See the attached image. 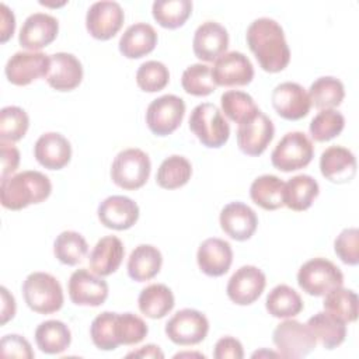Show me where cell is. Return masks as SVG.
Segmentation results:
<instances>
[{
  "label": "cell",
  "instance_id": "cell-14",
  "mask_svg": "<svg viewBox=\"0 0 359 359\" xmlns=\"http://www.w3.org/2000/svg\"><path fill=\"white\" fill-rule=\"evenodd\" d=\"M265 285L266 278L259 268L254 265H244L231 275L226 292L233 303L238 306H248L262 294Z\"/></svg>",
  "mask_w": 359,
  "mask_h": 359
},
{
  "label": "cell",
  "instance_id": "cell-4",
  "mask_svg": "<svg viewBox=\"0 0 359 359\" xmlns=\"http://www.w3.org/2000/svg\"><path fill=\"white\" fill-rule=\"evenodd\" d=\"M189 129L209 149L222 147L230 136V126L223 112L210 102L196 105L189 116Z\"/></svg>",
  "mask_w": 359,
  "mask_h": 359
},
{
  "label": "cell",
  "instance_id": "cell-15",
  "mask_svg": "<svg viewBox=\"0 0 359 359\" xmlns=\"http://www.w3.org/2000/svg\"><path fill=\"white\" fill-rule=\"evenodd\" d=\"M212 77L215 84L222 87L247 86L254 79V67L244 53L233 50L222 55L215 62Z\"/></svg>",
  "mask_w": 359,
  "mask_h": 359
},
{
  "label": "cell",
  "instance_id": "cell-18",
  "mask_svg": "<svg viewBox=\"0 0 359 359\" xmlns=\"http://www.w3.org/2000/svg\"><path fill=\"white\" fill-rule=\"evenodd\" d=\"M59 32V22L55 17L45 13L28 15L20 29L18 42L24 49L38 52L52 43Z\"/></svg>",
  "mask_w": 359,
  "mask_h": 359
},
{
  "label": "cell",
  "instance_id": "cell-20",
  "mask_svg": "<svg viewBox=\"0 0 359 359\" xmlns=\"http://www.w3.org/2000/svg\"><path fill=\"white\" fill-rule=\"evenodd\" d=\"M97 213L101 224L105 227L112 230H128L139 219V206L128 196L112 195L100 203Z\"/></svg>",
  "mask_w": 359,
  "mask_h": 359
},
{
  "label": "cell",
  "instance_id": "cell-29",
  "mask_svg": "<svg viewBox=\"0 0 359 359\" xmlns=\"http://www.w3.org/2000/svg\"><path fill=\"white\" fill-rule=\"evenodd\" d=\"M318 182L307 174H299L285 182L283 205L294 212L307 210L318 196Z\"/></svg>",
  "mask_w": 359,
  "mask_h": 359
},
{
  "label": "cell",
  "instance_id": "cell-47",
  "mask_svg": "<svg viewBox=\"0 0 359 359\" xmlns=\"http://www.w3.org/2000/svg\"><path fill=\"white\" fill-rule=\"evenodd\" d=\"M334 251L338 258L351 266L359 264V230L356 227L344 229L334 241Z\"/></svg>",
  "mask_w": 359,
  "mask_h": 359
},
{
  "label": "cell",
  "instance_id": "cell-13",
  "mask_svg": "<svg viewBox=\"0 0 359 359\" xmlns=\"http://www.w3.org/2000/svg\"><path fill=\"white\" fill-rule=\"evenodd\" d=\"M50 66V56L42 52H17L4 67L7 80L14 86H28L34 80L46 77Z\"/></svg>",
  "mask_w": 359,
  "mask_h": 359
},
{
  "label": "cell",
  "instance_id": "cell-17",
  "mask_svg": "<svg viewBox=\"0 0 359 359\" xmlns=\"http://www.w3.org/2000/svg\"><path fill=\"white\" fill-rule=\"evenodd\" d=\"M276 114L287 121H297L310 112L311 102L307 91L297 83L285 81L278 84L271 95Z\"/></svg>",
  "mask_w": 359,
  "mask_h": 359
},
{
  "label": "cell",
  "instance_id": "cell-40",
  "mask_svg": "<svg viewBox=\"0 0 359 359\" xmlns=\"http://www.w3.org/2000/svg\"><path fill=\"white\" fill-rule=\"evenodd\" d=\"M29 126L27 112L15 105H8L0 111V142L14 143L21 140Z\"/></svg>",
  "mask_w": 359,
  "mask_h": 359
},
{
  "label": "cell",
  "instance_id": "cell-30",
  "mask_svg": "<svg viewBox=\"0 0 359 359\" xmlns=\"http://www.w3.org/2000/svg\"><path fill=\"white\" fill-rule=\"evenodd\" d=\"M139 310L149 318L157 320L165 317L174 307V294L171 289L163 283L146 286L137 299Z\"/></svg>",
  "mask_w": 359,
  "mask_h": 359
},
{
  "label": "cell",
  "instance_id": "cell-25",
  "mask_svg": "<svg viewBox=\"0 0 359 359\" xmlns=\"http://www.w3.org/2000/svg\"><path fill=\"white\" fill-rule=\"evenodd\" d=\"M320 170L325 180L334 184H345L356 175V158L346 147L331 146L321 153Z\"/></svg>",
  "mask_w": 359,
  "mask_h": 359
},
{
  "label": "cell",
  "instance_id": "cell-37",
  "mask_svg": "<svg viewBox=\"0 0 359 359\" xmlns=\"http://www.w3.org/2000/svg\"><path fill=\"white\" fill-rule=\"evenodd\" d=\"M153 18L163 28L175 29L185 24L192 13L189 0H156L151 6Z\"/></svg>",
  "mask_w": 359,
  "mask_h": 359
},
{
  "label": "cell",
  "instance_id": "cell-9",
  "mask_svg": "<svg viewBox=\"0 0 359 359\" xmlns=\"http://www.w3.org/2000/svg\"><path fill=\"white\" fill-rule=\"evenodd\" d=\"M185 114V102L174 94H165L153 100L146 111V123L157 136L171 135L181 125Z\"/></svg>",
  "mask_w": 359,
  "mask_h": 359
},
{
  "label": "cell",
  "instance_id": "cell-45",
  "mask_svg": "<svg viewBox=\"0 0 359 359\" xmlns=\"http://www.w3.org/2000/svg\"><path fill=\"white\" fill-rule=\"evenodd\" d=\"M149 328L147 324L133 313L116 314L115 334L119 345H136L144 339Z\"/></svg>",
  "mask_w": 359,
  "mask_h": 359
},
{
  "label": "cell",
  "instance_id": "cell-41",
  "mask_svg": "<svg viewBox=\"0 0 359 359\" xmlns=\"http://www.w3.org/2000/svg\"><path fill=\"white\" fill-rule=\"evenodd\" d=\"M181 84L187 94L195 97L209 95L217 87L212 77V67L202 63L188 66L182 73Z\"/></svg>",
  "mask_w": 359,
  "mask_h": 359
},
{
  "label": "cell",
  "instance_id": "cell-35",
  "mask_svg": "<svg viewBox=\"0 0 359 359\" xmlns=\"http://www.w3.org/2000/svg\"><path fill=\"white\" fill-rule=\"evenodd\" d=\"M309 98L311 105L317 109H334L341 105L345 97V88L341 80L324 76L317 79L309 88Z\"/></svg>",
  "mask_w": 359,
  "mask_h": 359
},
{
  "label": "cell",
  "instance_id": "cell-19",
  "mask_svg": "<svg viewBox=\"0 0 359 359\" xmlns=\"http://www.w3.org/2000/svg\"><path fill=\"white\" fill-rule=\"evenodd\" d=\"M229 48V34L223 25L215 21L202 22L192 39V49L198 59L216 62Z\"/></svg>",
  "mask_w": 359,
  "mask_h": 359
},
{
  "label": "cell",
  "instance_id": "cell-12",
  "mask_svg": "<svg viewBox=\"0 0 359 359\" xmlns=\"http://www.w3.org/2000/svg\"><path fill=\"white\" fill-rule=\"evenodd\" d=\"M125 21V13L116 1H97L86 15L88 34L100 41H108L118 34Z\"/></svg>",
  "mask_w": 359,
  "mask_h": 359
},
{
  "label": "cell",
  "instance_id": "cell-27",
  "mask_svg": "<svg viewBox=\"0 0 359 359\" xmlns=\"http://www.w3.org/2000/svg\"><path fill=\"white\" fill-rule=\"evenodd\" d=\"M119 52L128 59H139L149 55L157 45L156 29L146 22H136L126 28L119 39Z\"/></svg>",
  "mask_w": 359,
  "mask_h": 359
},
{
  "label": "cell",
  "instance_id": "cell-51",
  "mask_svg": "<svg viewBox=\"0 0 359 359\" xmlns=\"http://www.w3.org/2000/svg\"><path fill=\"white\" fill-rule=\"evenodd\" d=\"M0 21H1L0 42L4 43L13 36L14 29H15V17H14L13 11L4 3L0 4Z\"/></svg>",
  "mask_w": 359,
  "mask_h": 359
},
{
  "label": "cell",
  "instance_id": "cell-34",
  "mask_svg": "<svg viewBox=\"0 0 359 359\" xmlns=\"http://www.w3.org/2000/svg\"><path fill=\"white\" fill-rule=\"evenodd\" d=\"M265 307L272 317L292 318L303 310V300L290 286L278 285L268 293Z\"/></svg>",
  "mask_w": 359,
  "mask_h": 359
},
{
  "label": "cell",
  "instance_id": "cell-21",
  "mask_svg": "<svg viewBox=\"0 0 359 359\" xmlns=\"http://www.w3.org/2000/svg\"><path fill=\"white\" fill-rule=\"evenodd\" d=\"M222 230L236 241H245L251 238L258 226L255 212L243 202H231L220 212Z\"/></svg>",
  "mask_w": 359,
  "mask_h": 359
},
{
  "label": "cell",
  "instance_id": "cell-5",
  "mask_svg": "<svg viewBox=\"0 0 359 359\" xmlns=\"http://www.w3.org/2000/svg\"><path fill=\"white\" fill-rule=\"evenodd\" d=\"M151 163L140 149H125L116 154L111 165V180L126 191L142 188L150 175Z\"/></svg>",
  "mask_w": 359,
  "mask_h": 359
},
{
  "label": "cell",
  "instance_id": "cell-22",
  "mask_svg": "<svg viewBox=\"0 0 359 359\" xmlns=\"http://www.w3.org/2000/svg\"><path fill=\"white\" fill-rule=\"evenodd\" d=\"M45 79L56 91H72L83 80V66L74 55L56 52L50 55V66Z\"/></svg>",
  "mask_w": 359,
  "mask_h": 359
},
{
  "label": "cell",
  "instance_id": "cell-10",
  "mask_svg": "<svg viewBox=\"0 0 359 359\" xmlns=\"http://www.w3.org/2000/svg\"><path fill=\"white\" fill-rule=\"evenodd\" d=\"M209 331L205 314L194 309L178 310L165 324V335L177 345L188 346L202 342Z\"/></svg>",
  "mask_w": 359,
  "mask_h": 359
},
{
  "label": "cell",
  "instance_id": "cell-33",
  "mask_svg": "<svg viewBox=\"0 0 359 359\" xmlns=\"http://www.w3.org/2000/svg\"><path fill=\"white\" fill-rule=\"evenodd\" d=\"M285 182L276 175L265 174L255 178L250 187V196L255 205L265 210H276L283 206Z\"/></svg>",
  "mask_w": 359,
  "mask_h": 359
},
{
  "label": "cell",
  "instance_id": "cell-43",
  "mask_svg": "<svg viewBox=\"0 0 359 359\" xmlns=\"http://www.w3.org/2000/svg\"><path fill=\"white\" fill-rule=\"evenodd\" d=\"M345 126V118L337 109H321L310 122L309 130L316 142H328L338 136Z\"/></svg>",
  "mask_w": 359,
  "mask_h": 359
},
{
  "label": "cell",
  "instance_id": "cell-32",
  "mask_svg": "<svg viewBox=\"0 0 359 359\" xmlns=\"http://www.w3.org/2000/svg\"><path fill=\"white\" fill-rule=\"evenodd\" d=\"M35 342L42 352L56 355L69 348L72 342V334L65 323L59 320H48L36 327Z\"/></svg>",
  "mask_w": 359,
  "mask_h": 359
},
{
  "label": "cell",
  "instance_id": "cell-23",
  "mask_svg": "<svg viewBox=\"0 0 359 359\" xmlns=\"http://www.w3.org/2000/svg\"><path fill=\"white\" fill-rule=\"evenodd\" d=\"M196 261L199 269L212 278L224 275L233 262L231 245L217 237L206 238L198 248Z\"/></svg>",
  "mask_w": 359,
  "mask_h": 359
},
{
  "label": "cell",
  "instance_id": "cell-6",
  "mask_svg": "<svg viewBox=\"0 0 359 359\" xmlns=\"http://www.w3.org/2000/svg\"><path fill=\"white\" fill-rule=\"evenodd\" d=\"M297 283L310 296H324L344 285L341 269L325 258H313L304 262L297 272Z\"/></svg>",
  "mask_w": 359,
  "mask_h": 359
},
{
  "label": "cell",
  "instance_id": "cell-28",
  "mask_svg": "<svg viewBox=\"0 0 359 359\" xmlns=\"http://www.w3.org/2000/svg\"><path fill=\"white\" fill-rule=\"evenodd\" d=\"M163 255L160 250L150 244L135 247L128 259V275L136 282L153 279L161 269Z\"/></svg>",
  "mask_w": 359,
  "mask_h": 359
},
{
  "label": "cell",
  "instance_id": "cell-16",
  "mask_svg": "<svg viewBox=\"0 0 359 359\" xmlns=\"http://www.w3.org/2000/svg\"><path fill=\"white\" fill-rule=\"evenodd\" d=\"M67 292L74 304L97 307L108 297V283L101 276L81 268L72 273Z\"/></svg>",
  "mask_w": 359,
  "mask_h": 359
},
{
  "label": "cell",
  "instance_id": "cell-11",
  "mask_svg": "<svg viewBox=\"0 0 359 359\" xmlns=\"http://www.w3.org/2000/svg\"><path fill=\"white\" fill-rule=\"evenodd\" d=\"M273 135L275 128L272 121L259 109L251 118L238 123L237 144L244 154L257 157L266 150Z\"/></svg>",
  "mask_w": 359,
  "mask_h": 359
},
{
  "label": "cell",
  "instance_id": "cell-49",
  "mask_svg": "<svg viewBox=\"0 0 359 359\" xmlns=\"http://www.w3.org/2000/svg\"><path fill=\"white\" fill-rule=\"evenodd\" d=\"M213 356L216 359H227V358L243 359L244 358L243 345L238 339L233 337H223L216 342Z\"/></svg>",
  "mask_w": 359,
  "mask_h": 359
},
{
  "label": "cell",
  "instance_id": "cell-2",
  "mask_svg": "<svg viewBox=\"0 0 359 359\" xmlns=\"http://www.w3.org/2000/svg\"><path fill=\"white\" fill-rule=\"evenodd\" d=\"M52 192L50 180L39 171H22L1 180L0 201L3 208L21 210L32 203H41Z\"/></svg>",
  "mask_w": 359,
  "mask_h": 359
},
{
  "label": "cell",
  "instance_id": "cell-46",
  "mask_svg": "<svg viewBox=\"0 0 359 359\" xmlns=\"http://www.w3.org/2000/svg\"><path fill=\"white\" fill-rule=\"evenodd\" d=\"M170 80V72L164 63L149 60L139 66L136 72L137 87L146 93H156L163 90Z\"/></svg>",
  "mask_w": 359,
  "mask_h": 359
},
{
  "label": "cell",
  "instance_id": "cell-1",
  "mask_svg": "<svg viewBox=\"0 0 359 359\" xmlns=\"http://www.w3.org/2000/svg\"><path fill=\"white\" fill-rule=\"evenodd\" d=\"M247 45L258 65L268 73L282 72L290 62V50L282 27L272 18L261 17L247 28Z\"/></svg>",
  "mask_w": 359,
  "mask_h": 359
},
{
  "label": "cell",
  "instance_id": "cell-8",
  "mask_svg": "<svg viewBox=\"0 0 359 359\" xmlns=\"http://www.w3.org/2000/svg\"><path fill=\"white\" fill-rule=\"evenodd\" d=\"M278 355L282 358H303L316 348V338L306 324L296 320H285L276 325L272 334Z\"/></svg>",
  "mask_w": 359,
  "mask_h": 359
},
{
  "label": "cell",
  "instance_id": "cell-36",
  "mask_svg": "<svg viewBox=\"0 0 359 359\" xmlns=\"http://www.w3.org/2000/svg\"><path fill=\"white\" fill-rule=\"evenodd\" d=\"M324 310L342 323H353L358 318V294L342 286L335 287L324 294Z\"/></svg>",
  "mask_w": 359,
  "mask_h": 359
},
{
  "label": "cell",
  "instance_id": "cell-54",
  "mask_svg": "<svg viewBox=\"0 0 359 359\" xmlns=\"http://www.w3.org/2000/svg\"><path fill=\"white\" fill-rule=\"evenodd\" d=\"M180 356H199V358H205L202 353H189V352H184V353H177L174 358H180Z\"/></svg>",
  "mask_w": 359,
  "mask_h": 359
},
{
  "label": "cell",
  "instance_id": "cell-31",
  "mask_svg": "<svg viewBox=\"0 0 359 359\" xmlns=\"http://www.w3.org/2000/svg\"><path fill=\"white\" fill-rule=\"evenodd\" d=\"M309 330L325 349H334L339 346L346 337V325L341 320L330 316L325 311H320L309 318Z\"/></svg>",
  "mask_w": 359,
  "mask_h": 359
},
{
  "label": "cell",
  "instance_id": "cell-26",
  "mask_svg": "<svg viewBox=\"0 0 359 359\" xmlns=\"http://www.w3.org/2000/svg\"><path fill=\"white\" fill-rule=\"evenodd\" d=\"M123 255L125 248L122 241L115 236H105L97 241L90 252V269L101 278L108 276L121 266Z\"/></svg>",
  "mask_w": 359,
  "mask_h": 359
},
{
  "label": "cell",
  "instance_id": "cell-39",
  "mask_svg": "<svg viewBox=\"0 0 359 359\" xmlns=\"http://www.w3.org/2000/svg\"><path fill=\"white\" fill-rule=\"evenodd\" d=\"M88 252V244L86 238L72 230L62 231L55 243H53V254L55 257L65 265L74 266L83 261L86 254Z\"/></svg>",
  "mask_w": 359,
  "mask_h": 359
},
{
  "label": "cell",
  "instance_id": "cell-52",
  "mask_svg": "<svg viewBox=\"0 0 359 359\" xmlns=\"http://www.w3.org/2000/svg\"><path fill=\"white\" fill-rule=\"evenodd\" d=\"M0 290H1V325H4L15 314V300L4 286H1Z\"/></svg>",
  "mask_w": 359,
  "mask_h": 359
},
{
  "label": "cell",
  "instance_id": "cell-3",
  "mask_svg": "<svg viewBox=\"0 0 359 359\" xmlns=\"http://www.w3.org/2000/svg\"><path fill=\"white\" fill-rule=\"evenodd\" d=\"M27 306L39 314H52L63 306V290L59 280L46 272H32L22 283Z\"/></svg>",
  "mask_w": 359,
  "mask_h": 359
},
{
  "label": "cell",
  "instance_id": "cell-7",
  "mask_svg": "<svg viewBox=\"0 0 359 359\" xmlns=\"http://www.w3.org/2000/svg\"><path fill=\"white\" fill-rule=\"evenodd\" d=\"M314 156L311 140L303 132L286 133L271 153V163L275 168L290 172L304 168Z\"/></svg>",
  "mask_w": 359,
  "mask_h": 359
},
{
  "label": "cell",
  "instance_id": "cell-44",
  "mask_svg": "<svg viewBox=\"0 0 359 359\" xmlns=\"http://www.w3.org/2000/svg\"><path fill=\"white\" fill-rule=\"evenodd\" d=\"M116 314L112 311H104L98 314L90 327V335L93 344L101 351H114L119 346L115 334V321Z\"/></svg>",
  "mask_w": 359,
  "mask_h": 359
},
{
  "label": "cell",
  "instance_id": "cell-53",
  "mask_svg": "<svg viewBox=\"0 0 359 359\" xmlns=\"http://www.w3.org/2000/svg\"><path fill=\"white\" fill-rule=\"evenodd\" d=\"M128 358H150V359H163L164 358V353L161 352V349L157 346V345H153V344H149V345H144L142 346L140 349L137 351H133V352H129L126 355Z\"/></svg>",
  "mask_w": 359,
  "mask_h": 359
},
{
  "label": "cell",
  "instance_id": "cell-24",
  "mask_svg": "<svg viewBox=\"0 0 359 359\" xmlns=\"http://www.w3.org/2000/svg\"><path fill=\"white\" fill-rule=\"evenodd\" d=\"M36 161L48 170H62L72 158L70 142L57 132H48L38 137L34 146Z\"/></svg>",
  "mask_w": 359,
  "mask_h": 359
},
{
  "label": "cell",
  "instance_id": "cell-42",
  "mask_svg": "<svg viewBox=\"0 0 359 359\" xmlns=\"http://www.w3.org/2000/svg\"><path fill=\"white\" fill-rule=\"evenodd\" d=\"M220 104L224 115L230 121L237 123H241L243 121L251 118L255 112L259 111L252 97L238 90H229L223 93L220 97Z\"/></svg>",
  "mask_w": 359,
  "mask_h": 359
},
{
  "label": "cell",
  "instance_id": "cell-38",
  "mask_svg": "<svg viewBox=\"0 0 359 359\" xmlns=\"http://www.w3.org/2000/svg\"><path fill=\"white\" fill-rule=\"evenodd\" d=\"M192 175L191 163L182 156H170L158 167L156 182L164 189H177L184 187Z\"/></svg>",
  "mask_w": 359,
  "mask_h": 359
},
{
  "label": "cell",
  "instance_id": "cell-48",
  "mask_svg": "<svg viewBox=\"0 0 359 359\" xmlns=\"http://www.w3.org/2000/svg\"><path fill=\"white\" fill-rule=\"evenodd\" d=\"M1 356L3 358H22L32 359L34 351L31 349V344L17 334H8L1 338L0 342Z\"/></svg>",
  "mask_w": 359,
  "mask_h": 359
},
{
  "label": "cell",
  "instance_id": "cell-50",
  "mask_svg": "<svg viewBox=\"0 0 359 359\" xmlns=\"http://www.w3.org/2000/svg\"><path fill=\"white\" fill-rule=\"evenodd\" d=\"M0 154H1V180L11 177L13 172L18 168L20 164V151L15 146L7 142H0Z\"/></svg>",
  "mask_w": 359,
  "mask_h": 359
}]
</instances>
